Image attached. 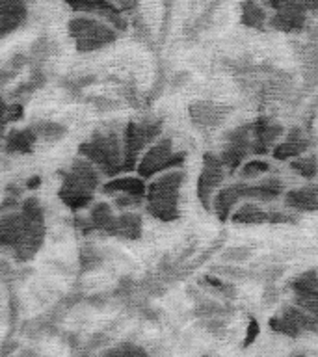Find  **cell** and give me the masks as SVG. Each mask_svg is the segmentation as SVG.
<instances>
[{
  "label": "cell",
  "mask_w": 318,
  "mask_h": 357,
  "mask_svg": "<svg viewBox=\"0 0 318 357\" xmlns=\"http://www.w3.org/2000/svg\"><path fill=\"white\" fill-rule=\"evenodd\" d=\"M99 169L84 156H80L61 172V186L58 190V195L71 211H80L91 203L93 192L99 188Z\"/></svg>",
  "instance_id": "6da1fadb"
},
{
  "label": "cell",
  "mask_w": 318,
  "mask_h": 357,
  "mask_svg": "<svg viewBox=\"0 0 318 357\" xmlns=\"http://www.w3.org/2000/svg\"><path fill=\"white\" fill-rule=\"evenodd\" d=\"M184 183V173L179 169L162 173L147 186V212L160 222H175L179 218V192Z\"/></svg>",
  "instance_id": "7a4b0ae2"
},
{
  "label": "cell",
  "mask_w": 318,
  "mask_h": 357,
  "mask_svg": "<svg viewBox=\"0 0 318 357\" xmlns=\"http://www.w3.org/2000/svg\"><path fill=\"white\" fill-rule=\"evenodd\" d=\"M80 156H84L99 172L112 178L116 177L119 172H123L125 151H123L119 134L116 132L93 134V138L80 145Z\"/></svg>",
  "instance_id": "3957f363"
},
{
  "label": "cell",
  "mask_w": 318,
  "mask_h": 357,
  "mask_svg": "<svg viewBox=\"0 0 318 357\" xmlns=\"http://www.w3.org/2000/svg\"><path fill=\"white\" fill-rule=\"evenodd\" d=\"M67 32L69 38L75 41L78 52H95L117 39V30L110 22L100 21L91 15L73 17L67 24Z\"/></svg>",
  "instance_id": "277c9868"
},
{
  "label": "cell",
  "mask_w": 318,
  "mask_h": 357,
  "mask_svg": "<svg viewBox=\"0 0 318 357\" xmlns=\"http://www.w3.org/2000/svg\"><path fill=\"white\" fill-rule=\"evenodd\" d=\"M183 162L184 153H175L172 139L162 138L145 151L136 169H138V175L142 178H153L155 175L172 172V167L181 166Z\"/></svg>",
  "instance_id": "5b68a950"
},
{
  "label": "cell",
  "mask_w": 318,
  "mask_h": 357,
  "mask_svg": "<svg viewBox=\"0 0 318 357\" xmlns=\"http://www.w3.org/2000/svg\"><path fill=\"white\" fill-rule=\"evenodd\" d=\"M270 328L275 333H281L290 339H298L303 333L318 331V318L303 311L301 307L290 303V305H285L275 317L270 318Z\"/></svg>",
  "instance_id": "8992f818"
},
{
  "label": "cell",
  "mask_w": 318,
  "mask_h": 357,
  "mask_svg": "<svg viewBox=\"0 0 318 357\" xmlns=\"http://www.w3.org/2000/svg\"><path fill=\"white\" fill-rule=\"evenodd\" d=\"M160 134V127L155 123H128L123 134V151H125V162L123 172H130L138 167V158L147 144Z\"/></svg>",
  "instance_id": "52a82bcc"
},
{
  "label": "cell",
  "mask_w": 318,
  "mask_h": 357,
  "mask_svg": "<svg viewBox=\"0 0 318 357\" xmlns=\"http://www.w3.org/2000/svg\"><path fill=\"white\" fill-rule=\"evenodd\" d=\"M251 145H253V125L251 123L234 128L233 132L227 134L225 147L220 153V158L229 173L236 172L238 167L244 166L245 156L251 153Z\"/></svg>",
  "instance_id": "ba28073f"
},
{
  "label": "cell",
  "mask_w": 318,
  "mask_h": 357,
  "mask_svg": "<svg viewBox=\"0 0 318 357\" xmlns=\"http://www.w3.org/2000/svg\"><path fill=\"white\" fill-rule=\"evenodd\" d=\"M264 6L272 10L268 26L278 32H301L307 22V11L300 6L289 4L283 0H264Z\"/></svg>",
  "instance_id": "9c48e42d"
},
{
  "label": "cell",
  "mask_w": 318,
  "mask_h": 357,
  "mask_svg": "<svg viewBox=\"0 0 318 357\" xmlns=\"http://www.w3.org/2000/svg\"><path fill=\"white\" fill-rule=\"evenodd\" d=\"M223 175H225V166L220 155H205L203 169L197 178V197L205 211L212 208V201L218 194L220 184L223 183Z\"/></svg>",
  "instance_id": "30bf717a"
},
{
  "label": "cell",
  "mask_w": 318,
  "mask_h": 357,
  "mask_svg": "<svg viewBox=\"0 0 318 357\" xmlns=\"http://www.w3.org/2000/svg\"><path fill=\"white\" fill-rule=\"evenodd\" d=\"M73 11L78 13H86V15H97L103 21L110 22L116 30L125 32L128 26V21L125 13H123L114 0H63Z\"/></svg>",
  "instance_id": "8fae6325"
},
{
  "label": "cell",
  "mask_w": 318,
  "mask_h": 357,
  "mask_svg": "<svg viewBox=\"0 0 318 357\" xmlns=\"http://www.w3.org/2000/svg\"><path fill=\"white\" fill-rule=\"evenodd\" d=\"M234 223L242 225H261V223H294L298 218L287 212H266L255 203H245L231 216Z\"/></svg>",
  "instance_id": "7c38bea8"
},
{
  "label": "cell",
  "mask_w": 318,
  "mask_h": 357,
  "mask_svg": "<svg viewBox=\"0 0 318 357\" xmlns=\"http://www.w3.org/2000/svg\"><path fill=\"white\" fill-rule=\"evenodd\" d=\"M253 125V145H251V153L253 155H264L268 151L275 149V142L279 136L283 134V127L278 123L270 121L266 117H259Z\"/></svg>",
  "instance_id": "4fadbf2b"
},
{
  "label": "cell",
  "mask_w": 318,
  "mask_h": 357,
  "mask_svg": "<svg viewBox=\"0 0 318 357\" xmlns=\"http://www.w3.org/2000/svg\"><path fill=\"white\" fill-rule=\"evenodd\" d=\"M231 108L216 102H206V100H197L190 105V117L192 123H195L197 127L203 128H214L225 119Z\"/></svg>",
  "instance_id": "5bb4252c"
},
{
  "label": "cell",
  "mask_w": 318,
  "mask_h": 357,
  "mask_svg": "<svg viewBox=\"0 0 318 357\" xmlns=\"http://www.w3.org/2000/svg\"><path fill=\"white\" fill-rule=\"evenodd\" d=\"M28 17L24 0H0V30L2 38L10 36L24 24Z\"/></svg>",
  "instance_id": "9a60e30c"
},
{
  "label": "cell",
  "mask_w": 318,
  "mask_h": 357,
  "mask_svg": "<svg viewBox=\"0 0 318 357\" xmlns=\"http://www.w3.org/2000/svg\"><path fill=\"white\" fill-rule=\"evenodd\" d=\"M244 186L245 183H236L218 190V194L214 195V201H212V208L216 212L220 222H227L229 218L233 216L231 212H233L234 205L240 199H244Z\"/></svg>",
  "instance_id": "2e32d148"
},
{
  "label": "cell",
  "mask_w": 318,
  "mask_h": 357,
  "mask_svg": "<svg viewBox=\"0 0 318 357\" xmlns=\"http://www.w3.org/2000/svg\"><path fill=\"white\" fill-rule=\"evenodd\" d=\"M287 208L298 212H317L318 211V184H309L303 188H294L287 192L283 197Z\"/></svg>",
  "instance_id": "e0dca14e"
},
{
  "label": "cell",
  "mask_w": 318,
  "mask_h": 357,
  "mask_svg": "<svg viewBox=\"0 0 318 357\" xmlns=\"http://www.w3.org/2000/svg\"><path fill=\"white\" fill-rule=\"evenodd\" d=\"M309 147V139L301 134V130L298 128H292L287 138L281 142V144L275 145L273 149V158L275 160H294L298 156H301Z\"/></svg>",
  "instance_id": "ac0fdd59"
},
{
  "label": "cell",
  "mask_w": 318,
  "mask_h": 357,
  "mask_svg": "<svg viewBox=\"0 0 318 357\" xmlns=\"http://www.w3.org/2000/svg\"><path fill=\"white\" fill-rule=\"evenodd\" d=\"M103 192L110 195H134V197H144L147 195V186H145L142 177H114L108 183L103 184Z\"/></svg>",
  "instance_id": "d6986e66"
},
{
  "label": "cell",
  "mask_w": 318,
  "mask_h": 357,
  "mask_svg": "<svg viewBox=\"0 0 318 357\" xmlns=\"http://www.w3.org/2000/svg\"><path fill=\"white\" fill-rule=\"evenodd\" d=\"M285 192V183L279 178H264L262 183L245 184L244 197L255 201H273Z\"/></svg>",
  "instance_id": "ffe728a7"
},
{
  "label": "cell",
  "mask_w": 318,
  "mask_h": 357,
  "mask_svg": "<svg viewBox=\"0 0 318 357\" xmlns=\"http://www.w3.org/2000/svg\"><path fill=\"white\" fill-rule=\"evenodd\" d=\"M268 13L257 0H242L240 4V22L248 28L262 32L268 26Z\"/></svg>",
  "instance_id": "44dd1931"
},
{
  "label": "cell",
  "mask_w": 318,
  "mask_h": 357,
  "mask_svg": "<svg viewBox=\"0 0 318 357\" xmlns=\"http://www.w3.org/2000/svg\"><path fill=\"white\" fill-rule=\"evenodd\" d=\"M110 236H119V238L138 240L142 236V218L136 212H123L116 218L114 229Z\"/></svg>",
  "instance_id": "7402d4cb"
},
{
  "label": "cell",
  "mask_w": 318,
  "mask_h": 357,
  "mask_svg": "<svg viewBox=\"0 0 318 357\" xmlns=\"http://www.w3.org/2000/svg\"><path fill=\"white\" fill-rule=\"evenodd\" d=\"M38 139V134L32 128H22V130H11L6 136V151L13 153V155H24V153H32L33 144Z\"/></svg>",
  "instance_id": "603a6c76"
},
{
  "label": "cell",
  "mask_w": 318,
  "mask_h": 357,
  "mask_svg": "<svg viewBox=\"0 0 318 357\" xmlns=\"http://www.w3.org/2000/svg\"><path fill=\"white\" fill-rule=\"evenodd\" d=\"M116 218L117 216H114L110 205H106V203H97V205L89 211V231H100V233L105 234H112Z\"/></svg>",
  "instance_id": "cb8c5ba5"
},
{
  "label": "cell",
  "mask_w": 318,
  "mask_h": 357,
  "mask_svg": "<svg viewBox=\"0 0 318 357\" xmlns=\"http://www.w3.org/2000/svg\"><path fill=\"white\" fill-rule=\"evenodd\" d=\"M292 290L298 298H315L318 296V272L317 270H307L292 281Z\"/></svg>",
  "instance_id": "d4e9b609"
},
{
  "label": "cell",
  "mask_w": 318,
  "mask_h": 357,
  "mask_svg": "<svg viewBox=\"0 0 318 357\" xmlns=\"http://www.w3.org/2000/svg\"><path fill=\"white\" fill-rule=\"evenodd\" d=\"M290 169L303 178H315L318 173L317 156H298L294 160H290Z\"/></svg>",
  "instance_id": "484cf974"
},
{
  "label": "cell",
  "mask_w": 318,
  "mask_h": 357,
  "mask_svg": "<svg viewBox=\"0 0 318 357\" xmlns=\"http://www.w3.org/2000/svg\"><path fill=\"white\" fill-rule=\"evenodd\" d=\"M36 134H38V138H45V139H58L61 138L63 134H66V128L58 125V123H38L36 127H33Z\"/></svg>",
  "instance_id": "4316f807"
},
{
  "label": "cell",
  "mask_w": 318,
  "mask_h": 357,
  "mask_svg": "<svg viewBox=\"0 0 318 357\" xmlns=\"http://www.w3.org/2000/svg\"><path fill=\"white\" fill-rule=\"evenodd\" d=\"M103 357H149L144 348L136 344H121L108 350Z\"/></svg>",
  "instance_id": "83f0119b"
},
{
  "label": "cell",
  "mask_w": 318,
  "mask_h": 357,
  "mask_svg": "<svg viewBox=\"0 0 318 357\" xmlns=\"http://www.w3.org/2000/svg\"><path fill=\"white\" fill-rule=\"evenodd\" d=\"M266 172H270V164L264 160H250L240 167V175L242 177H257V175H262V173Z\"/></svg>",
  "instance_id": "f1b7e54d"
},
{
  "label": "cell",
  "mask_w": 318,
  "mask_h": 357,
  "mask_svg": "<svg viewBox=\"0 0 318 357\" xmlns=\"http://www.w3.org/2000/svg\"><path fill=\"white\" fill-rule=\"evenodd\" d=\"M292 303L301 307L303 311H307L315 318H318V296H315V298H298V296H294V301H292Z\"/></svg>",
  "instance_id": "f546056e"
},
{
  "label": "cell",
  "mask_w": 318,
  "mask_h": 357,
  "mask_svg": "<svg viewBox=\"0 0 318 357\" xmlns=\"http://www.w3.org/2000/svg\"><path fill=\"white\" fill-rule=\"evenodd\" d=\"M144 201V197H134V195H116L114 205L117 208H128V206H136Z\"/></svg>",
  "instance_id": "4dcf8cb0"
},
{
  "label": "cell",
  "mask_w": 318,
  "mask_h": 357,
  "mask_svg": "<svg viewBox=\"0 0 318 357\" xmlns=\"http://www.w3.org/2000/svg\"><path fill=\"white\" fill-rule=\"evenodd\" d=\"M114 4H116L125 15H127V13L136 15V11H138V0H114Z\"/></svg>",
  "instance_id": "1f68e13d"
},
{
  "label": "cell",
  "mask_w": 318,
  "mask_h": 357,
  "mask_svg": "<svg viewBox=\"0 0 318 357\" xmlns=\"http://www.w3.org/2000/svg\"><path fill=\"white\" fill-rule=\"evenodd\" d=\"M257 335H259V322H257L255 318H251L250 324H248V333H245L244 346H250L257 339Z\"/></svg>",
  "instance_id": "d6a6232c"
},
{
  "label": "cell",
  "mask_w": 318,
  "mask_h": 357,
  "mask_svg": "<svg viewBox=\"0 0 318 357\" xmlns=\"http://www.w3.org/2000/svg\"><path fill=\"white\" fill-rule=\"evenodd\" d=\"M309 13H318V0H301Z\"/></svg>",
  "instance_id": "836d02e7"
},
{
  "label": "cell",
  "mask_w": 318,
  "mask_h": 357,
  "mask_svg": "<svg viewBox=\"0 0 318 357\" xmlns=\"http://www.w3.org/2000/svg\"><path fill=\"white\" fill-rule=\"evenodd\" d=\"M162 4H164V10H166V24L162 26V30H166L167 22H169V10H172L173 0H162Z\"/></svg>",
  "instance_id": "e575fe53"
},
{
  "label": "cell",
  "mask_w": 318,
  "mask_h": 357,
  "mask_svg": "<svg viewBox=\"0 0 318 357\" xmlns=\"http://www.w3.org/2000/svg\"><path fill=\"white\" fill-rule=\"evenodd\" d=\"M39 183H41V181H39V177H32V181H28V188L30 190H33V188H38L39 186Z\"/></svg>",
  "instance_id": "d590c367"
},
{
  "label": "cell",
  "mask_w": 318,
  "mask_h": 357,
  "mask_svg": "<svg viewBox=\"0 0 318 357\" xmlns=\"http://www.w3.org/2000/svg\"><path fill=\"white\" fill-rule=\"evenodd\" d=\"M296 357H303V356H296Z\"/></svg>",
  "instance_id": "8d00e7d4"
},
{
  "label": "cell",
  "mask_w": 318,
  "mask_h": 357,
  "mask_svg": "<svg viewBox=\"0 0 318 357\" xmlns=\"http://www.w3.org/2000/svg\"><path fill=\"white\" fill-rule=\"evenodd\" d=\"M24 2H28V0H24Z\"/></svg>",
  "instance_id": "74e56055"
}]
</instances>
